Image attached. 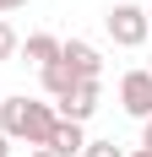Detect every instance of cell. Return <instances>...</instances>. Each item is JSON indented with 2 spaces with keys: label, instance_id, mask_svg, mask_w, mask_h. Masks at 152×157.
<instances>
[{
  "label": "cell",
  "instance_id": "6da1fadb",
  "mask_svg": "<svg viewBox=\"0 0 152 157\" xmlns=\"http://www.w3.org/2000/svg\"><path fill=\"white\" fill-rule=\"evenodd\" d=\"M103 33L114 38L120 49H141L152 38V27H147V6H130V0H120V6H109V16H103Z\"/></svg>",
  "mask_w": 152,
  "mask_h": 157
},
{
  "label": "cell",
  "instance_id": "7a4b0ae2",
  "mask_svg": "<svg viewBox=\"0 0 152 157\" xmlns=\"http://www.w3.org/2000/svg\"><path fill=\"white\" fill-rule=\"evenodd\" d=\"M120 109L130 119H152V71H125L120 76Z\"/></svg>",
  "mask_w": 152,
  "mask_h": 157
},
{
  "label": "cell",
  "instance_id": "3957f363",
  "mask_svg": "<svg viewBox=\"0 0 152 157\" xmlns=\"http://www.w3.org/2000/svg\"><path fill=\"white\" fill-rule=\"evenodd\" d=\"M98 98H103V87H98V81H76L71 92L54 103V114H60V119H71V125H87L92 114H98Z\"/></svg>",
  "mask_w": 152,
  "mask_h": 157
},
{
  "label": "cell",
  "instance_id": "277c9868",
  "mask_svg": "<svg viewBox=\"0 0 152 157\" xmlns=\"http://www.w3.org/2000/svg\"><path fill=\"white\" fill-rule=\"evenodd\" d=\"M60 60L76 71V81H98V76H103V54H98L87 38H65V44H60Z\"/></svg>",
  "mask_w": 152,
  "mask_h": 157
},
{
  "label": "cell",
  "instance_id": "5b68a950",
  "mask_svg": "<svg viewBox=\"0 0 152 157\" xmlns=\"http://www.w3.org/2000/svg\"><path fill=\"white\" fill-rule=\"evenodd\" d=\"M49 152H60V157H82V146H87V130L71 125V119H54V130H49Z\"/></svg>",
  "mask_w": 152,
  "mask_h": 157
},
{
  "label": "cell",
  "instance_id": "8992f818",
  "mask_svg": "<svg viewBox=\"0 0 152 157\" xmlns=\"http://www.w3.org/2000/svg\"><path fill=\"white\" fill-rule=\"evenodd\" d=\"M27 109L33 98H0V136H11V141H22V130H27Z\"/></svg>",
  "mask_w": 152,
  "mask_h": 157
},
{
  "label": "cell",
  "instance_id": "52a82bcc",
  "mask_svg": "<svg viewBox=\"0 0 152 157\" xmlns=\"http://www.w3.org/2000/svg\"><path fill=\"white\" fill-rule=\"evenodd\" d=\"M16 54H27V60L44 71V65H54V60H60V38H54V33H27Z\"/></svg>",
  "mask_w": 152,
  "mask_h": 157
},
{
  "label": "cell",
  "instance_id": "ba28073f",
  "mask_svg": "<svg viewBox=\"0 0 152 157\" xmlns=\"http://www.w3.org/2000/svg\"><path fill=\"white\" fill-rule=\"evenodd\" d=\"M54 119H60L54 103H33V109H27V130H22V141H27V146H44L49 130H54Z\"/></svg>",
  "mask_w": 152,
  "mask_h": 157
},
{
  "label": "cell",
  "instance_id": "9c48e42d",
  "mask_svg": "<svg viewBox=\"0 0 152 157\" xmlns=\"http://www.w3.org/2000/svg\"><path fill=\"white\" fill-rule=\"evenodd\" d=\"M71 87H76V71H71L65 60H54V65H44V92L54 98V103H60V98L71 92Z\"/></svg>",
  "mask_w": 152,
  "mask_h": 157
},
{
  "label": "cell",
  "instance_id": "30bf717a",
  "mask_svg": "<svg viewBox=\"0 0 152 157\" xmlns=\"http://www.w3.org/2000/svg\"><path fill=\"white\" fill-rule=\"evenodd\" d=\"M16 49H22V38H16V27L6 22V16H0V60H11Z\"/></svg>",
  "mask_w": 152,
  "mask_h": 157
},
{
  "label": "cell",
  "instance_id": "8fae6325",
  "mask_svg": "<svg viewBox=\"0 0 152 157\" xmlns=\"http://www.w3.org/2000/svg\"><path fill=\"white\" fill-rule=\"evenodd\" d=\"M82 157H125V146H114V141H87Z\"/></svg>",
  "mask_w": 152,
  "mask_h": 157
},
{
  "label": "cell",
  "instance_id": "7c38bea8",
  "mask_svg": "<svg viewBox=\"0 0 152 157\" xmlns=\"http://www.w3.org/2000/svg\"><path fill=\"white\" fill-rule=\"evenodd\" d=\"M141 146L152 152V119H141Z\"/></svg>",
  "mask_w": 152,
  "mask_h": 157
},
{
  "label": "cell",
  "instance_id": "4fadbf2b",
  "mask_svg": "<svg viewBox=\"0 0 152 157\" xmlns=\"http://www.w3.org/2000/svg\"><path fill=\"white\" fill-rule=\"evenodd\" d=\"M16 6H27V0H0V16H6V11H16Z\"/></svg>",
  "mask_w": 152,
  "mask_h": 157
},
{
  "label": "cell",
  "instance_id": "5bb4252c",
  "mask_svg": "<svg viewBox=\"0 0 152 157\" xmlns=\"http://www.w3.org/2000/svg\"><path fill=\"white\" fill-rule=\"evenodd\" d=\"M27 157H60V152H49V146H33V152Z\"/></svg>",
  "mask_w": 152,
  "mask_h": 157
},
{
  "label": "cell",
  "instance_id": "9a60e30c",
  "mask_svg": "<svg viewBox=\"0 0 152 157\" xmlns=\"http://www.w3.org/2000/svg\"><path fill=\"white\" fill-rule=\"evenodd\" d=\"M0 157H11V136H0Z\"/></svg>",
  "mask_w": 152,
  "mask_h": 157
},
{
  "label": "cell",
  "instance_id": "2e32d148",
  "mask_svg": "<svg viewBox=\"0 0 152 157\" xmlns=\"http://www.w3.org/2000/svg\"><path fill=\"white\" fill-rule=\"evenodd\" d=\"M125 157H152V152H147V146H136V152H125Z\"/></svg>",
  "mask_w": 152,
  "mask_h": 157
},
{
  "label": "cell",
  "instance_id": "e0dca14e",
  "mask_svg": "<svg viewBox=\"0 0 152 157\" xmlns=\"http://www.w3.org/2000/svg\"><path fill=\"white\" fill-rule=\"evenodd\" d=\"M147 27H152V6H147Z\"/></svg>",
  "mask_w": 152,
  "mask_h": 157
},
{
  "label": "cell",
  "instance_id": "ac0fdd59",
  "mask_svg": "<svg viewBox=\"0 0 152 157\" xmlns=\"http://www.w3.org/2000/svg\"><path fill=\"white\" fill-rule=\"evenodd\" d=\"M147 71H152V65H147Z\"/></svg>",
  "mask_w": 152,
  "mask_h": 157
}]
</instances>
